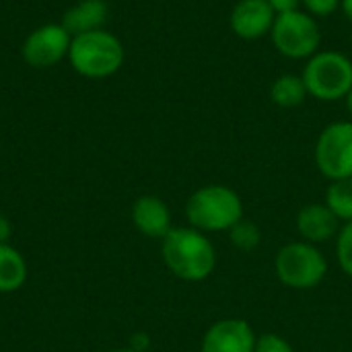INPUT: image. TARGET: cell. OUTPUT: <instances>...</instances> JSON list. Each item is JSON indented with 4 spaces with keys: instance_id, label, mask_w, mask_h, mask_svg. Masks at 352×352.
Masks as SVG:
<instances>
[{
    "instance_id": "cell-1",
    "label": "cell",
    "mask_w": 352,
    "mask_h": 352,
    "mask_svg": "<svg viewBox=\"0 0 352 352\" xmlns=\"http://www.w3.org/2000/svg\"><path fill=\"white\" fill-rule=\"evenodd\" d=\"M161 256L167 270L186 283L206 280L219 262L210 237L194 227H173L161 239Z\"/></svg>"
},
{
    "instance_id": "cell-8",
    "label": "cell",
    "mask_w": 352,
    "mask_h": 352,
    "mask_svg": "<svg viewBox=\"0 0 352 352\" xmlns=\"http://www.w3.org/2000/svg\"><path fill=\"white\" fill-rule=\"evenodd\" d=\"M70 41L72 35L62 23H45L25 37L21 56L31 68H52L64 58L68 60Z\"/></svg>"
},
{
    "instance_id": "cell-27",
    "label": "cell",
    "mask_w": 352,
    "mask_h": 352,
    "mask_svg": "<svg viewBox=\"0 0 352 352\" xmlns=\"http://www.w3.org/2000/svg\"><path fill=\"white\" fill-rule=\"evenodd\" d=\"M351 45H352V35H351Z\"/></svg>"
},
{
    "instance_id": "cell-21",
    "label": "cell",
    "mask_w": 352,
    "mask_h": 352,
    "mask_svg": "<svg viewBox=\"0 0 352 352\" xmlns=\"http://www.w3.org/2000/svg\"><path fill=\"white\" fill-rule=\"evenodd\" d=\"M270 4V8L276 12V14H283V12H291V10H299L301 8V0H266Z\"/></svg>"
},
{
    "instance_id": "cell-19",
    "label": "cell",
    "mask_w": 352,
    "mask_h": 352,
    "mask_svg": "<svg viewBox=\"0 0 352 352\" xmlns=\"http://www.w3.org/2000/svg\"><path fill=\"white\" fill-rule=\"evenodd\" d=\"M254 352H295V349L280 334H276V332H264V334H258Z\"/></svg>"
},
{
    "instance_id": "cell-6",
    "label": "cell",
    "mask_w": 352,
    "mask_h": 352,
    "mask_svg": "<svg viewBox=\"0 0 352 352\" xmlns=\"http://www.w3.org/2000/svg\"><path fill=\"white\" fill-rule=\"evenodd\" d=\"M270 37L276 52L289 60H309L322 45L320 23L303 8L276 14Z\"/></svg>"
},
{
    "instance_id": "cell-20",
    "label": "cell",
    "mask_w": 352,
    "mask_h": 352,
    "mask_svg": "<svg viewBox=\"0 0 352 352\" xmlns=\"http://www.w3.org/2000/svg\"><path fill=\"white\" fill-rule=\"evenodd\" d=\"M342 0H301V6L305 12H309L316 19H326L334 14L340 8Z\"/></svg>"
},
{
    "instance_id": "cell-15",
    "label": "cell",
    "mask_w": 352,
    "mask_h": 352,
    "mask_svg": "<svg viewBox=\"0 0 352 352\" xmlns=\"http://www.w3.org/2000/svg\"><path fill=\"white\" fill-rule=\"evenodd\" d=\"M270 99L274 105L283 109L299 107L307 99V89L303 78L299 74H280L270 85Z\"/></svg>"
},
{
    "instance_id": "cell-12",
    "label": "cell",
    "mask_w": 352,
    "mask_h": 352,
    "mask_svg": "<svg viewBox=\"0 0 352 352\" xmlns=\"http://www.w3.org/2000/svg\"><path fill=\"white\" fill-rule=\"evenodd\" d=\"M132 223L144 237L151 239H163L173 229L167 202L151 194L140 196L132 204Z\"/></svg>"
},
{
    "instance_id": "cell-11",
    "label": "cell",
    "mask_w": 352,
    "mask_h": 352,
    "mask_svg": "<svg viewBox=\"0 0 352 352\" xmlns=\"http://www.w3.org/2000/svg\"><path fill=\"white\" fill-rule=\"evenodd\" d=\"M295 227L303 241L322 245V243L336 239L342 223L336 219V214L324 202H311V204H305L297 212Z\"/></svg>"
},
{
    "instance_id": "cell-10",
    "label": "cell",
    "mask_w": 352,
    "mask_h": 352,
    "mask_svg": "<svg viewBox=\"0 0 352 352\" xmlns=\"http://www.w3.org/2000/svg\"><path fill=\"white\" fill-rule=\"evenodd\" d=\"M276 12L266 0H239L231 8L229 27L241 39H262L272 31Z\"/></svg>"
},
{
    "instance_id": "cell-23",
    "label": "cell",
    "mask_w": 352,
    "mask_h": 352,
    "mask_svg": "<svg viewBox=\"0 0 352 352\" xmlns=\"http://www.w3.org/2000/svg\"><path fill=\"white\" fill-rule=\"evenodd\" d=\"M10 235H12V227H10V221H8V219H6L4 214H0V243H8Z\"/></svg>"
},
{
    "instance_id": "cell-7",
    "label": "cell",
    "mask_w": 352,
    "mask_h": 352,
    "mask_svg": "<svg viewBox=\"0 0 352 352\" xmlns=\"http://www.w3.org/2000/svg\"><path fill=\"white\" fill-rule=\"evenodd\" d=\"M314 159L318 171L330 182L352 177V120L332 122L320 132Z\"/></svg>"
},
{
    "instance_id": "cell-18",
    "label": "cell",
    "mask_w": 352,
    "mask_h": 352,
    "mask_svg": "<svg viewBox=\"0 0 352 352\" xmlns=\"http://www.w3.org/2000/svg\"><path fill=\"white\" fill-rule=\"evenodd\" d=\"M336 260L340 270L352 278V221L344 223L336 235Z\"/></svg>"
},
{
    "instance_id": "cell-25",
    "label": "cell",
    "mask_w": 352,
    "mask_h": 352,
    "mask_svg": "<svg viewBox=\"0 0 352 352\" xmlns=\"http://www.w3.org/2000/svg\"><path fill=\"white\" fill-rule=\"evenodd\" d=\"M344 103H346V109H349V113L352 116V89L349 91V95L344 97Z\"/></svg>"
},
{
    "instance_id": "cell-4",
    "label": "cell",
    "mask_w": 352,
    "mask_h": 352,
    "mask_svg": "<svg viewBox=\"0 0 352 352\" xmlns=\"http://www.w3.org/2000/svg\"><path fill=\"white\" fill-rule=\"evenodd\" d=\"M330 264L320 245L303 239L285 243L274 256V272L283 287L293 291H314L328 276Z\"/></svg>"
},
{
    "instance_id": "cell-16",
    "label": "cell",
    "mask_w": 352,
    "mask_h": 352,
    "mask_svg": "<svg viewBox=\"0 0 352 352\" xmlns=\"http://www.w3.org/2000/svg\"><path fill=\"white\" fill-rule=\"evenodd\" d=\"M324 204L336 214V219L344 225L352 221V177L330 182L326 190Z\"/></svg>"
},
{
    "instance_id": "cell-13",
    "label": "cell",
    "mask_w": 352,
    "mask_h": 352,
    "mask_svg": "<svg viewBox=\"0 0 352 352\" xmlns=\"http://www.w3.org/2000/svg\"><path fill=\"white\" fill-rule=\"evenodd\" d=\"M107 12L109 8L105 0H78L64 12L62 25L66 27L70 35H80L87 31L103 29L107 21Z\"/></svg>"
},
{
    "instance_id": "cell-14",
    "label": "cell",
    "mask_w": 352,
    "mask_h": 352,
    "mask_svg": "<svg viewBox=\"0 0 352 352\" xmlns=\"http://www.w3.org/2000/svg\"><path fill=\"white\" fill-rule=\"evenodd\" d=\"M27 280L23 256L8 243H0V293H14Z\"/></svg>"
},
{
    "instance_id": "cell-17",
    "label": "cell",
    "mask_w": 352,
    "mask_h": 352,
    "mask_svg": "<svg viewBox=\"0 0 352 352\" xmlns=\"http://www.w3.org/2000/svg\"><path fill=\"white\" fill-rule=\"evenodd\" d=\"M227 235H229V243L235 250L243 252V254L256 252L260 248V243H262V231H260V227L254 221L245 219V217L237 225H233Z\"/></svg>"
},
{
    "instance_id": "cell-2",
    "label": "cell",
    "mask_w": 352,
    "mask_h": 352,
    "mask_svg": "<svg viewBox=\"0 0 352 352\" xmlns=\"http://www.w3.org/2000/svg\"><path fill=\"white\" fill-rule=\"evenodd\" d=\"M245 217L241 196L225 184H208L192 192L186 202L188 225L202 233H229Z\"/></svg>"
},
{
    "instance_id": "cell-5",
    "label": "cell",
    "mask_w": 352,
    "mask_h": 352,
    "mask_svg": "<svg viewBox=\"0 0 352 352\" xmlns=\"http://www.w3.org/2000/svg\"><path fill=\"white\" fill-rule=\"evenodd\" d=\"M307 95L318 101H340L352 89V60L334 50H320L314 54L301 74Z\"/></svg>"
},
{
    "instance_id": "cell-24",
    "label": "cell",
    "mask_w": 352,
    "mask_h": 352,
    "mask_svg": "<svg viewBox=\"0 0 352 352\" xmlns=\"http://www.w3.org/2000/svg\"><path fill=\"white\" fill-rule=\"evenodd\" d=\"M340 8H342V12H344V16L352 21V0H342L340 2Z\"/></svg>"
},
{
    "instance_id": "cell-22",
    "label": "cell",
    "mask_w": 352,
    "mask_h": 352,
    "mask_svg": "<svg viewBox=\"0 0 352 352\" xmlns=\"http://www.w3.org/2000/svg\"><path fill=\"white\" fill-rule=\"evenodd\" d=\"M148 346H151V340H148V336H146V334L138 332V334H134V336H132L130 349H134V351H138V352H146L148 351Z\"/></svg>"
},
{
    "instance_id": "cell-26",
    "label": "cell",
    "mask_w": 352,
    "mask_h": 352,
    "mask_svg": "<svg viewBox=\"0 0 352 352\" xmlns=\"http://www.w3.org/2000/svg\"><path fill=\"white\" fill-rule=\"evenodd\" d=\"M111 352H138V351H134V349H130V346H128V349H118V351H111Z\"/></svg>"
},
{
    "instance_id": "cell-3",
    "label": "cell",
    "mask_w": 352,
    "mask_h": 352,
    "mask_svg": "<svg viewBox=\"0 0 352 352\" xmlns=\"http://www.w3.org/2000/svg\"><path fill=\"white\" fill-rule=\"evenodd\" d=\"M124 58V43L111 31L95 29L80 35H72L68 62L72 70L85 78L101 80L113 76L122 68Z\"/></svg>"
},
{
    "instance_id": "cell-9",
    "label": "cell",
    "mask_w": 352,
    "mask_h": 352,
    "mask_svg": "<svg viewBox=\"0 0 352 352\" xmlns=\"http://www.w3.org/2000/svg\"><path fill=\"white\" fill-rule=\"evenodd\" d=\"M258 334L241 318H223L202 336L200 352H254Z\"/></svg>"
}]
</instances>
